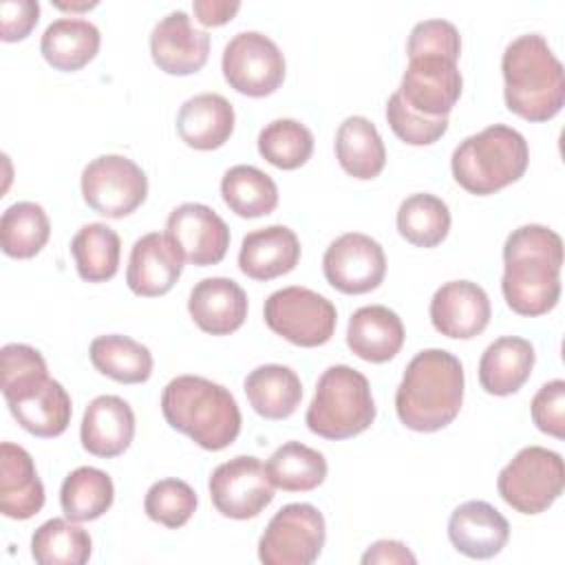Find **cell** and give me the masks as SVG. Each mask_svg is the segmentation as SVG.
Returning <instances> with one entry per match:
<instances>
[{
	"instance_id": "7bdbcfd3",
	"label": "cell",
	"mask_w": 565,
	"mask_h": 565,
	"mask_svg": "<svg viewBox=\"0 0 565 565\" xmlns=\"http://www.w3.org/2000/svg\"><path fill=\"white\" fill-rule=\"evenodd\" d=\"M534 426L556 439L565 437V382H545L530 404Z\"/></svg>"
},
{
	"instance_id": "4fadbf2b",
	"label": "cell",
	"mask_w": 565,
	"mask_h": 565,
	"mask_svg": "<svg viewBox=\"0 0 565 565\" xmlns=\"http://www.w3.org/2000/svg\"><path fill=\"white\" fill-rule=\"evenodd\" d=\"M207 488L216 512L236 521L258 516L274 501V486L254 455H238L218 463L210 475Z\"/></svg>"
},
{
	"instance_id": "603a6c76",
	"label": "cell",
	"mask_w": 565,
	"mask_h": 565,
	"mask_svg": "<svg viewBox=\"0 0 565 565\" xmlns=\"http://www.w3.org/2000/svg\"><path fill=\"white\" fill-rule=\"evenodd\" d=\"M44 505V483L33 457L18 444H0V512L7 519L26 521Z\"/></svg>"
},
{
	"instance_id": "bcb514c9",
	"label": "cell",
	"mask_w": 565,
	"mask_h": 565,
	"mask_svg": "<svg viewBox=\"0 0 565 565\" xmlns=\"http://www.w3.org/2000/svg\"><path fill=\"white\" fill-rule=\"evenodd\" d=\"M415 554L402 543V541H393V539H382L375 541L364 554H362V563H415Z\"/></svg>"
},
{
	"instance_id": "d6986e66",
	"label": "cell",
	"mask_w": 565,
	"mask_h": 565,
	"mask_svg": "<svg viewBox=\"0 0 565 565\" xmlns=\"http://www.w3.org/2000/svg\"><path fill=\"white\" fill-rule=\"evenodd\" d=\"M183 254L163 232H150L135 241L126 267V285L135 296L157 298L168 294L183 271Z\"/></svg>"
},
{
	"instance_id": "5bb4252c",
	"label": "cell",
	"mask_w": 565,
	"mask_h": 565,
	"mask_svg": "<svg viewBox=\"0 0 565 565\" xmlns=\"http://www.w3.org/2000/svg\"><path fill=\"white\" fill-rule=\"evenodd\" d=\"M327 282L349 296L377 289L386 276V256L382 245L362 232L338 236L322 256Z\"/></svg>"
},
{
	"instance_id": "2e32d148",
	"label": "cell",
	"mask_w": 565,
	"mask_h": 565,
	"mask_svg": "<svg viewBox=\"0 0 565 565\" xmlns=\"http://www.w3.org/2000/svg\"><path fill=\"white\" fill-rule=\"evenodd\" d=\"M166 234L183 258L196 267L221 263L230 247L227 223L203 203L177 205L166 221Z\"/></svg>"
},
{
	"instance_id": "f1b7e54d",
	"label": "cell",
	"mask_w": 565,
	"mask_h": 565,
	"mask_svg": "<svg viewBox=\"0 0 565 565\" xmlns=\"http://www.w3.org/2000/svg\"><path fill=\"white\" fill-rule=\"evenodd\" d=\"M99 29L82 18H57L53 20L40 40L42 57L57 71H79L99 51Z\"/></svg>"
},
{
	"instance_id": "b9f144b4",
	"label": "cell",
	"mask_w": 565,
	"mask_h": 565,
	"mask_svg": "<svg viewBox=\"0 0 565 565\" xmlns=\"http://www.w3.org/2000/svg\"><path fill=\"white\" fill-rule=\"evenodd\" d=\"M406 53H408V60L435 55V57H446L457 62L461 55V35L457 26L448 20H441V18L422 20L411 29Z\"/></svg>"
},
{
	"instance_id": "7dc6e473",
	"label": "cell",
	"mask_w": 565,
	"mask_h": 565,
	"mask_svg": "<svg viewBox=\"0 0 565 565\" xmlns=\"http://www.w3.org/2000/svg\"><path fill=\"white\" fill-rule=\"evenodd\" d=\"M55 7L64 9V11H86V9L97 7V2H55Z\"/></svg>"
},
{
	"instance_id": "8992f818",
	"label": "cell",
	"mask_w": 565,
	"mask_h": 565,
	"mask_svg": "<svg viewBox=\"0 0 565 565\" xmlns=\"http://www.w3.org/2000/svg\"><path fill=\"white\" fill-rule=\"evenodd\" d=\"M375 419V402L364 373L349 364L329 366L307 408V428L324 439H349L364 433Z\"/></svg>"
},
{
	"instance_id": "74e56055",
	"label": "cell",
	"mask_w": 565,
	"mask_h": 565,
	"mask_svg": "<svg viewBox=\"0 0 565 565\" xmlns=\"http://www.w3.org/2000/svg\"><path fill=\"white\" fill-rule=\"evenodd\" d=\"M90 550V534L71 519H49L31 536V554L40 565H84Z\"/></svg>"
},
{
	"instance_id": "9a60e30c",
	"label": "cell",
	"mask_w": 565,
	"mask_h": 565,
	"mask_svg": "<svg viewBox=\"0 0 565 565\" xmlns=\"http://www.w3.org/2000/svg\"><path fill=\"white\" fill-rule=\"evenodd\" d=\"M461 88L463 77L457 68V62L424 55L408 60L397 93L419 115L448 117L461 97Z\"/></svg>"
},
{
	"instance_id": "ba28073f",
	"label": "cell",
	"mask_w": 565,
	"mask_h": 565,
	"mask_svg": "<svg viewBox=\"0 0 565 565\" xmlns=\"http://www.w3.org/2000/svg\"><path fill=\"white\" fill-rule=\"evenodd\" d=\"M263 316L276 335L305 349L327 344L338 324L333 302L322 294L298 285L269 294Z\"/></svg>"
},
{
	"instance_id": "4dcf8cb0",
	"label": "cell",
	"mask_w": 565,
	"mask_h": 565,
	"mask_svg": "<svg viewBox=\"0 0 565 565\" xmlns=\"http://www.w3.org/2000/svg\"><path fill=\"white\" fill-rule=\"evenodd\" d=\"M88 358L102 375L121 384L146 382L152 375L154 364L152 353L146 344L121 333L97 335L90 342Z\"/></svg>"
},
{
	"instance_id": "cb8c5ba5",
	"label": "cell",
	"mask_w": 565,
	"mask_h": 565,
	"mask_svg": "<svg viewBox=\"0 0 565 565\" xmlns=\"http://www.w3.org/2000/svg\"><path fill=\"white\" fill-rule=\"evenodd\" d=\"M300 260V241L287 225H267L243 236L238 269L252 280H274Z\"/></svg>"
},
{
	"instance_id": "d4e9b609",
	"label": "cell",
	"mask_w": 565,
	"mask_h": 565,
	"mask_svg": "<svg viewBox=\"0 0 565 565\" xmlns=\"http://www.w3.org/2000/svg\"><path fill=\"white\" fill-rule=\"evenodd\" d=\"M402 318L384 305H366L353 311L347 327V347L364 362L384 364L404 344Z\"/></svg>"
},
{
	"instance_id": "f6af8a7d",
	"label": "cell",
	"mask_w": 565,
	"mask_h": 565,
	"mask_svg": "<svg viewBox=\"0 0 565 565\" xmlns=\"http://www.w3.org/2000/svg\"><path fill=\"white\" fill-rule=\"evenodd\" d=\"M241 9V2L236 0H194L192 11L194 18L203 26H223L227 24Z\"/></svg>"
},
{
	"instance_id": "836d02e7",
	"label": "cell",
	"mask_w": 565,
	"mask_h": 565,
	"mask_svg": "<svg viewBox=\"0 0 565 565\" xmlns=\"http://www.w3.org/2000/svg\"><path fill=\"white\" fill-rule=\"evenodd\" d=\"M115 499L113 479L93 466H79L68 472L60 488V505L66 519L82 523L95 521L108 512Z\"/></svg>"
},
{
	"instance_id": "e0dca14e",
	"label": "cell",
	"mask_w": 565,
	"mask_h": 565,
	"mask_svg": "<svg viewBox=\"0 0 565 565\" xmlns=\"http://www.w3.org/2000/svg\"><path fill=\"white\" fill-rule=\"evenodd\" d=\"M150 55L168 75H192L210 55V35L192 24V18L177 9L163 15L150 33Z\"/></svg>"
},
{
	"instance_id": "ac0fdd59",
	"label": "cell",
	"mask_w": 565,
	"mask_h": 565,
	"mask_svg": "<svg viewBox=\"0 0 565 565\" xmlns=\"http://www.w3.org/2000/svg\"><path fill=\"white\" fill-rule=\"evenodd\" d=\"M430 322L435 331L455 340L479 335L492 316L486 289L472 280L444 282L430 298Z\"/></svg>"
},
{
	"instance_id": "ee69618b",
	"label": "cell",
	"mask_w": 565,
	"mask_h": 565,
	"mask_svg": "<svg viewBox=\"0 0 565 565\" xmlns=\"http://www.w3.org/2000/svg\"><path fill=\"white\" fill-rule=\"evenodd\" d=\"M40 20L35 0H4L0 4V38L4 42L24 40Z\"/></svg>"
},
{
	"instance_id": "f546056e",
	"label": "cell",
	"mask_w": 565,
	"mask_h": 565,
	"mask_svg": "<svg viewBox=\"0 0 565 565\" xmlns=\"http://www.w3.org/2000/svg\"><path fill=\"white\" fill-rule=\"evenodd\" d=\"M335 157L353 179H375L386 166V148L375 124L362 115L347 117L335 132Z\"/></svg>"
},
{
	"instance_id": "83f0119b",
	"label": "cell",
	"mask_w": 565,
	"mask_h": 565,
	"mask_svg": "<svg viewBox=\"0 0 565 565\" xmlns=\"http://www.w3.org/2000/svg\"><path fill=\"white\" fill-rule=\"evenodd\" d=\"M249 406L265 419H287L302 399V384L285 364H260L243 382Z\"/></svg>"
},
{
	"instance_id": "277c9868",
	"label": "cell",
	"mask_w": 565,
	"mask_h": 565,
	"mask_svg": "<svg viewBox=\"0 0 565 565\" xmlns=\"http://www.w3.org/2000/svg\"><path fill=\"white\" fill-rule=\"evenodd\" d=\"M161 413L170 428L205 450H223L241 433V408L234 395L201 375H179L161 393Z\"/></svg>"
},
{
	"instance_id": "4316f807",
	"label": "cell",
	"mask_w": 565,
	"mask_h": 565,
	"mask_svg": "<svg viewBox=\"0 0 565 565\" xmlns=\"http://www.w3.org/2000/svg\"><path fill=\"white\" fill-rule=\"evenodd\" d=\"M534 347L530 340L519 335L497 338L486 347L479 360V384L490 395H512L532 375Z\"/></svg>"
},
{
	"instance_id": "d6a6232c",
	"label": "cell",
	"mask_w": 565,
	"mask_h": 565,
	"mask_svg": "<svg viewBox=\"0 0 565 565\" xmlns=\"http://www.w3.org/2000/svg\"><path fill=\"white\" fill-rule=\"evenodd\" d=\"M267 477L274 488L285 492H309L327 479V459L316 448L300 441L278 446L265 463Z\"/></svg>"
},
{
	"instance_id": "60d3db41",
	"label": "cell",
	"mask_w": 565,
	"mask_h": 565,
	"mask_svg": "<svg viewBox=\"0 0 565 565\" xmlns=\"http://www.w3.org/2000/svg\"><path fill=\"white\" fill-rule=\"evenodd\" d=\"M386 121L391 130L408 146H430L448 130V117L419 115L397 90L386 102Z\"/></svg>"
},
{
	"instance_id": "7c38bea8",
	"label": "cell",
	"mask_w": 565,
	"mask_h": 565,
	"mask_svg": "<svg viewBox=\"0 0 565 565\" xmlns=\"http://www.w3.org/2000/svg\"><path fill=\"white\" fill-rule=\"evenodd\" d=\"M225 82L241 95L267 97L285 82V55L260 31H241L223 49Z\"/></svg>"
},
{
	"instance_id": "52a82bcc",
	"label": "cell",
	"mask_w": 565,
	"mask_h": 565,
	"mask_svg": "<svg viewBox=\"0 0 565 565\" xmlns=\"http://www.w3.org/2000/svg\"><path fill=\"white\" fill-rule=\"evenodd\" d=\"M563 486V457L543 446L521 448L497 477L501 499L521 514L545 512L561 497Z\"/></svg>"
},
{
	"instance_id": "44dd1931",
	"label": "cell",
	"mask_w": 565,
	"mask_h": 565,
	"mask_svg": "<svg viewBox=\"0 0 565 565\" xmlns=\"http://www.w3.org/2000/svg\"><path fill=\"white\" fill-rule=\"evenodd\" d=\"M188 311L201 331L230 335L241 329L247 318V294L232 278H203L190 291Z\"/></svg>"
},
{
	"instance_id": "484cf974",
	"label": "cell",
	"mask_w": 565,
	"mask_h": 565,
	"mask_svg": "<svg viewBox=\"0 0 565 565\" xmlns=\"http://www.w3.org/2000/svg\"><path fill=\"white\" fill-rule=\"evenodd\" d=\"M234 121V108L223 95L199 93L181 104L177 132L194 150H216L232 137Z\"/></svg>"
},
{
	"instance_id": "5b68a950",
	"label": "cell",
	"mask_w": 565,
	"mask_h": 565,
	"mask_svg": "<svg viewBox=\"0 0 565 565\" xmlns=\"http://www.w3.org/2000/svg\"><path fill=\"white\" fill-rule=\"evenodd\" d=\"M530 163L525 137L505 126L492 124L466 137L450 157L455 181L470 194L488 196L519 181Z\"/></svg>"
},
{
	"instance_id": "3957f363",
	"label": "cell",
	"mask_w": 565,
	"mask_h": 565,
	"mask_svg": "<svg viewBox=\"0 0 565 565\" xmlns=\"http://www.w3.org/2000/svg\"><path fill=\"white\" fill-rule=\"evenodd\" d=\"M501 73L510 113L525 121H547L561 113L565 73L541 33H523L512 40L503 51Z\"/></svg>"
},
{
	"instance_id": "8d00e7d4",
	"label": "cell",
	"mask_w": 565,
	"mask_h": 565,
	"mask_svg": "<svg viewBox=\"0 0 565 565\" xmlns=\"http://www.w3.org/2000/svg\"><path fill=\"white\" fill-rule=\"evenodd\" d=\"M448 205L428 192L406 196L397 207V232L415 247H437L450 232Z\"/></svg>"
},
{
	"instance_id": "ab89813d",
	"label": "cell",
	"mask_w": 565,
	"mask_h": 565,
	"mask_svg": "<svg viewBox=\"0 0 565 565\" xmlns=\"http://www.w3.org/2000/svg\"><path fill=\"white\" fill-rule=\"evenodd\" d=\"M199 505L196 492L188 481L161 479L154 481L143 499V510L150 521L177 530L190 521Z\"/></svg>"
},
{
	"instance_id": "7402d4cb",
	"label": "cell",
	"mask_w": 565,
	"mask_h": 565,
	"mask_svg": "<svg viewBox=\"0 0 565 565\" xmlns=\"http://www.w3.org/2000/svg\"><path fill=\"white\" fill-rule=\"evenodd\" d=\"M79 439L84 450L95 457H117L135 439V413L119 395L95 397L82 417Z\"/></svg>"
},
{
	"instance_id": "6da1fadb",
	"label": "cell",
	"mask_w": 565,
	"mask_h": 565,
	"mask_svg": "<svg viewBox=\"0 0 565 565\" xmlns=\"http://www.w3.org/2000/svg\"><path fill=\"white\" fill-rule=\"evenodd\" d=\"M563 238L539 223L512 230L503 243L501 291L519 316H543L561 298Z\"/></svg>"
},
{
	"instance_id": "e575fe53",
	"label": "cell",
	"mask_w": 565,
	"mask_h": 565,
	"mask_svg": "<svg viewBox=\"0 0 565 565\" xmlns=\"http://www.w3.org/2000/svg\"><path fill=\"white\" fill-rule=\"evenodd\" d=\"M71 254L82 280L106 282L119 269L121 241L106 223H88L77 230L71 241Z\"/></svg>"
},
{
	"instance_id": "f35d334b",
	"label": "cell",
	"mask_w": 565,
	"mask_h": 565,
	"mask_svg": "<svg viewBox=\"0 0 565 565\" xmlns=\"http://www.w3.org/2000/svg\"><path fill=\"white\" fill-rule=\"evenodd\" d=\"M258 152L280 170H296L311 159L313 135L298 119H274L258 132Z\"/></svg>"
},
{
	"instance_id": "d590c367",
	"label": "cell",
	"mask_w": 565,
	"mask_h": 565,
	"mask_svg": "<svg viewBox=\"0 0 565 565\" xmlns=\"http://www.w3.org/2000/svg\"><path fill=\"white\" fill-rule=\"evenodd\" d=\"M49 236L51 221L40 203L18 201L0 216V245L11 258H33L49 243Z\"/></svg>"
},
{
	"instance_id": "9c48e42d",
	"label": "cell",
	"mask_w": 565,
	"mask_h": 565,
	"mask_svg": "<svg viewBox=\"0 0 565 565\" xmlns=\"http://www.w3.org/2000/svg\"><path fill=\"white\" fill-rule=\"evenodd\" d=\"M327 539L322 512L311 503H287L267 523L258 539V558L265 565H311Z\"/></svg>"
},
{
	"instance_id": "ffe728a7",
	"label": "cell",
	"mask_w": 565,
	"mask_h": 565,
	"mask_svg": "<svg viewBox=\"0 0 565 565\" xmlns=\"http://www.w3.org/2000/svg\"><path fill=\"white\" fill-rule=\"evenodd\" d=\"M448 539L452 547L468 558H492L505 547L510 523L494 505L475 499L452 510Z\"/></svg>"
},
{
	"instance_id": "30bf717a",
	"label": "cell",
	"mask_w": 565,
	"mask_h": 565,
	"mask_svg": "<svg viewBox=\"0 0 565 565\" xmlns=\"http://www.w3.org/2000/svg\"><path fill=\"white\" fill-rule=\"evenodd\" d=\"M2 395L13 419L35 437H57L71 424V395L46 369L2 382Z\"/></svg>"
},
{
	"instance_id": "7a4b0ae2",
	"label": "cell",
	"mask_w": 565,
	"mask_h": 565,
	"mask_svg": "<svg viewBox=\"0 0 565 565\" xmlns=\"http://www.w3.org/2000/svg\"><path fill=\"white\" fill-rule=\"evenodd\" d=\"M463 366L446 349L419 351L395 391L399 422L415 433H435L455 422L463 404Z\"/></svg>"
},
{
	"instance_id": "8fae6325",
	"label": "cell",
	"mask_w": 565,
	"mask_h": 565,
	"mask_svg": "<svg viewBox=\"0 0 565 565\" xmlns=\"http://www.w3.org/2000/svg\"><path fill=\"white\" fill-rule=\"evenodd\" d=\"M82 196L97 214L124 218L146 201L148 177L124 154H102L82 170Z\"/></svg>"
},
{
	"instance_id": "1f68e13d",
	"label": "cell",
	"mask_w": 565,
	"mask_h": 565,
	"mask_svg": "<svg viewBox=\"0 0 565 565\" xmlns=\"http://www.w3.org/2000/svg\"><path fill=\"white\" fill-rule=\"evenodd\" d=\"M221 196L234 214L243 218H258L276 210L278 185L256 166L238 163L225 170L221 179Z\"/></svg>"
}]
</instances>
